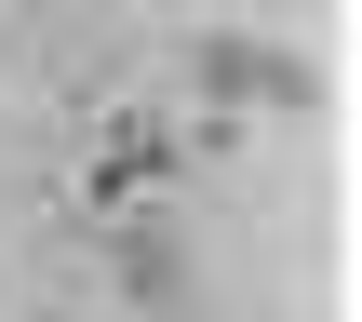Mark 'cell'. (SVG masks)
I'll use <instances>...</instances> for the list:
<instances>
[{
  "instance_id": "cell-1",
  "label": "cell",
  "mask_w": 362,
  "mask_h": 322,
  "mask_svg": "<svg viewBox=\"0 0 362 322\" xmlns=\"http://www.w3.org/2000/svg\"><path fill=\"white\" fill-rule=\"evenodd\" d=\"M188 81H202V108H228V121H255V108H322V67H309L296 40H255V27L188 40Z\"/></svg>"
},
{
  "instance_id": "cell-2",
  "label": "cell",
  "mask_w": 362,
  "mask_h": 322,
  "mask_svg": "<svg viewBox=\"0 0 362 322\" xmlns=\"http://www.w3.org/2000/svg\"><path fill=\"white\" fill-rule=\"evenodd\" d=\"M175 161H188V134H175L161 108H107V121H94V161H81V202L121 215V202H148Z\"/></svg>"
},
{
  "instance_id": "cell-3",
  "label": "cell",
  "mask_w": 362,
  "mask_h": 322,
  "mask_svg": "<svg viewBox=\"0 0 362 322\" xmlns=\"http://www.w3.org/2000/svg\"><path fill=\"white\" fill-rule=\"evenodd\" d=\"M107 296H121V309H175V296H188V229L148 215V202H121V229H107Z\"/></svg>"
}]
</instances>
